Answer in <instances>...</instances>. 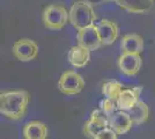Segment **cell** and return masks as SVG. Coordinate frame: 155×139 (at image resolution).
Returning a JSON list of instances; mask_svg holds the SVG:
<instances>
[{"instance_id":"obj_19","label":"cell","mask_w":155,"mask_h":139,"mask_svg":"<svg viewBox=\"0 0 155 139\" xmlns=\"http://www.w3.org/2000/svg\"><path fill=\"white\" fill-rule=\"evenodd\" d=\"M117 138H118V134L111 127L108 126V127H105L102 131H100V132L97 133L94 139H117Z\"/></svg>"},{"instance_id":"obj_3","label":"cell","mask_w":155,"mask_h":139,"mask_svg":"<svg viewBox=\"0 0 155 139\" xmlns=\"http://www.w3.org/2000/svg\"><path fill=\"white\" fill-rule=\"evenodd\" d=\"M42 20L46 28L52 30H59L70 22V14L67 9L61 5L52 4L44 8Z\"/></svg>"},{"instance_id":"obj_14","label":"cell","mask_w":155,"mask_h":139,"mask_svg":"<svg viewBox=\"0 0 155 139\" xmlns=\"http://www.w3.org/2000/svg\"><path fill=\"white\" fill-rule=\"evenodd\" d=\"M22 133L25 139H46L49 131L45 123L39 121H30L25 124Z\"/></svg>"},{"instance_id":"obj_4","label":"cell","mask_w":155,"mask_h":139,"mask_svg":"<svg viewBox=\"0 0 155 139\" xmlns=\"http://www.w3.org/2000/svg\"><path fill=\"white\" fill-rule=\"evenodd\" d=\"M84 78L75 71H65L58 80V88L65 95H75L84 89Z\"/></svg>"},{"instance_id":"obj_6","label":"cell","mask_w":155,"mask_h":139,"mask_svg":"<svg viewBox=\"0 0 155 139\" xmlns=\"http://www.w3.org/2000/svg\"><path fill=\"white\" fill-rule=\"evenodd\" d=\"M108 126H109L108 116L101 109H96L91 114V118L84 123V133L86 137L94 139L97 133Z\"/></svg>"},{"instance_id":"obj_17","label":"cell","mask_w":155,"mask_h":139,"mask_svg":"<svg viewBox=\"0 0 155 139\" xmlns=\"http://www.w3.org/2000/svg\"><path fill=\"white\" fill-rule=\"evenodd\" d=\"M123 91V85L120 82H118L116 80H111L107 81L102 85V93L105 98L111 99L114 101H117L119 94Z\"/></svg>"},{"instance_id":"obj_2","label":"cell","mask_w":155,"mask_h":139,"mask_svg":"<svg viewBox=\"0 0 155 139\" xmlns=\"http://www.w3.org/2000/svg\"><path fill=\"white\" fill-rule=\"evenodd\" d=\"M68 14H70L68 23H71L78 30L95 25V21L97 19L93 5L86 0L75 1L70 8Z\"/></svg>"},{"instance_id":"obj_16","label":"cell","mask_w":155,"mask_h":139,"mask_svg":"<svg viewBox=\"0 0 155 139\" xmlns=\"http://www.w3.org/2000/svg\"><path fill=\"white\" fill-rule=\"evenodd\" d=\"M127 113L130 114L134 125H141L148 119L149 107L143 101L139 100L130 110H127Z\"/></svg>"},{"instance_id":"obj_8","label":"cell","mask_w":155,"mask_h":139,"mask_svg":"<svg viewBox=\"0 0 155 139\" xmlns=\"http://www.w3.org/2000/svg\"><path fill=\"white\" fill-rule=\"evenodd\" d=\"M141 56L140 53H122L118 58L117 65L119 71L125 75H136L141 68Z\"/></svg>"},{"instance_id":"obj_15","label":"cell","mask_w":155,"mask_h":139,"mask_svg":"<svg viewBox=\"0 0 155 139\" xmlns=\"http://www.w3.org/2000/svg\"><path fill=\"white\" fill-rule=\"evenodd\" d=\"M123 53H141L143 51V40L138 34H127L120 42Z\"/></svg>"},{"instance_id":"obj_18","label":"cell","mask_w":155,"mask_h":139,"mask_svg":"<svg viewBox=\"0 0 155 139\" xmlns=\"http://www.w3.org/2000/svg\"><path fill=\"white\" fill-rule=\"evenodd\" d=\"M100 109H101L107 116H110L111 114H114L116 110H118L116 101H114V100H111V99H108V98H105V99H103L100 102Z\"/></svg>"},{"instance_id":"obj_11","label":"cell","mask_w":155,"mask_h":139,"mask_svg":"<svg viewBox=\"0 0 155 139\" xmlns=\"http://www.w3.org/2000/svg\"><path fill=\"white\" fill-rule=\"evenodd\" d=\"M141 92H142V87L140 86L123 89L116 101L118 110H125V111L130 110L140 100Z\"/></svg>"},{"instance_id":"obj_1","label":"cell","mask_w":155,"mask_h":139,"mask_svg":"<svg viewBox=\"0 0 155 139\" xmlns=\"http://www.w3.org/2000/svg\"><path fill=\"white\" fill-rule=\"evenodd\" d=\"M30 95L27 91L19 89L12 92H4L0 94V113L7 118H22L26 115Z\"/></svg>"},{"instance_id":"obj_7","label":"cell","mask_w":155,"mask_h":139,"mask_svg":"<svg viewBox=\"0 0 155 139\" xmlns=\"http://www.w3.org/2000/svg\"><path fill=\"white\" fill-rule=\"evenodd\" d=\"M77 41L79 45L84 46L91 51H95L103 45L95 25L79 29L77 34Z\"/></svg>"},{"instance_id":"obj_12","label":"cell","mask_w":155,"mask_h":139,"mask_svg":"<svg viewBox=\"0 0 155 139\" xmlns=\"http://www.w3.org/2000/svg\"><path fill=\"white\" fill-rule=\"evenodd\" d=\"M122 9L132 14H146L154 7V0H116Z\"/></svg>"},{"instance_id":"obj_13","label":"cell","mask_w":155,"mask_h":139,"mask_svg":"<svg viewBox=\"0 0 155 139\" xmlns=\"http://www.w3.org/2000/svg\"><path fill=\"white\" fill-rule=\"evenodd\" d=\"M67 59L72 66L77 67V68L84 67L91 60V50L79 45V44L75 46H72L68 51V55H67Z\"/></svg>"},{"instance_id":"obj_10","label":"cell","mask_w":155,"mask_h":139,"mask_svg":"<svg viewBox=\"0 0 155 139\" xmlns=\"http://www.w3.org/2000/svg\"><path fill=\"white\" fill-rule=\"evenodd\" d=\"M95 26H96V29L103 45H111L116 42L118 34H119V28L116 22L104 19V20H100L98 22H96Z\"/></svg>"},{"instance_id":"obj_9","label":"cell","mask_w":155,"mask_h":139,"mask_svg":"<svg viewBox=\"0 0 155 139\" xmlns=\"http://www.w3.org/2000/svg\"><path fill=\"white\" fill-rule=\"evenodd\" d=\"M109 127H111L117 134H125L134 125L130 114L125 110H116L114 114L108 116Z\"/></svg>"},{"instance_id":"obj_20","label":"cell","mask_w":155,"mask_h":139,"mask_svg":"<svg viewBox=\"0 0 155 139\" xmlns=\"http://www.w3.org/2000/svg\"><path fill=\"white\" fill-rule=\"evenodd\" d=\"M108 1H112V0H108ZM115 1H116V0H115Z\"/></svg>"},{"instance_id":"obj_5","label":"cell","mask_w":155,"mask_h":139,"mask_svg":"<svg viewBox=\"0 0 155 139\" xmlns=\"http://www.w3.org/2000/svg\"><path fill=\"white\" fill-rule=\"evenodd\" d=\"M12 51L14 56L21 61H30L37 57L38 45L30 38H21L13 44Z\"/></svg>"}]
</instances>
